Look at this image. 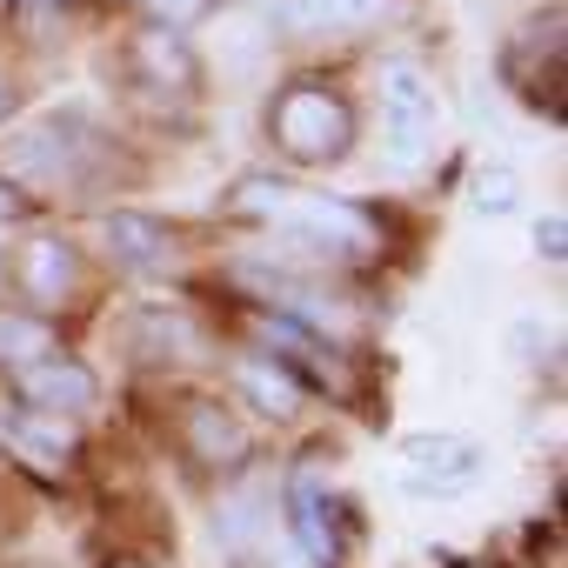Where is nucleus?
<instances>
[{
  "label": "nucleus",
  "instance_id": "13",
  "mask_svg": "<svg viewBox=\"0 0 568 568\" xmlns=\"http://www.w3.org/2000/svg\"><path fill=\"white\" fill-rule=\"evenodd\" d=\"M241 388L254 395L261 415H281V422L302 408V382H295V368H281V362H267V355H247V362H241Z\"/></svg>",
  "mask_w": 568,
  "mask_h": 568
},
{
  "label": "nucleus",
  "instance_id": "11",
  "mask_svg": "<svg viewBox=\"0 0 568 568\" xmlns=\"http://www.w3.org/2000/svg\"><path fill=\"white\" fill-rule=\"evenodd\" d=\"M295 541L308 548V561L335 568L342 561V535H335V495H322L315 475L295 481Z\"/></svg>",
  "mask_w": 568,
  "mask_h": 568
},
{
  "label": "nucleus",
  "instance_id": "20",
  "mask_svg": "<svg viewBox=\"0 0 568 568\" xmlns=\"http://www.w3.org/2000/svg\"><path fill=\"white\" fill-rule=\"evenodd\" d=\"M535 247H541L548 261H561V247H568V234H561V214H548V221L535 227Z\"/></svg>",
  "mask_w": 568,
  "mask_h": 568
},
{
  "label": "nucleus",
  "instance_id": "21",
  "mask_svg": "<svg viewBox=\"0 0 568 568\" xmlns=\"http://www.w3.org/2000/svg\"><path fill=\"white\" fill-rule=\"evenodd\" d=\"M14 214H21V194H14L8 181H0V221H14Z\"/></svg>",
  "mask_w": 568,
  "mask_h": 568
},
{
  "label": "nucleus",
  "instance_id": "8",
  "mask_svg": "<svg viewBox=\"0 0 568 568\" xmlns=\"http://www.w3.org/2000/svg\"><path fill=\"white\" fill-rule=\"evenodd\" d=\"M254 335H261L267 362H281V368H308V382L342 388V355H335L322 335H308L302 322H288V315H261V322H254Z\"/></svg>",
  "mask_w": 568,
  "mask_h": 568
},
{
  "label": "nucleus",
  "instance_id": "12",
  "mask_svg": "<svg viewBox=\"0 0 568 568\" xmlns=\"http://www.w3.org/2000/svg\"><path fill=\"white\" fill-rule=\"evenodd\" d=\"M388 0H281V28L295 34H342V28H368Z\"/></svg>",
  "mask_w": 568,
  "mask_h": 568
},
{
  "label": "nucleus",
  "instance_id": "24",
  "mask_svg": "<svg viewBox=\"0 0 568 568\" xmlns=\"http://www.w3.org/2000/svg\"><path fill=\"white\" fill-rule=\"evenodd\" d=\"M114 568H148V561H134V555H121V561H114Z\"/></svg>",
  "mask_w": 568,
  "mask_h": 568
},
{
  "label": "nucleus",
  "instance_id": "23",
  "mask_svg": "<svg viewBox=\"0 0 568 568\" xmlns=\"http://www.w3.org/2000/svg\"><path fill=\"white\" fill-rule=\"evenodd\" d=\"M8 108H14V94H8V81H0V114H8Z\"/></svg>",
  "mask_w": 568,
  "mask_h": 568
},
{
  "label": "nucleus",
  "instance_id": "6",
  "mask_svg": "<svg viewBox=\"0 0 568 568\" xmlns=\"http://www.w3.org/2000/svg\"><path fill=\"white\" fill-rule=\"evenodd\" d=\"M0 435H8V448H14L34 475H61V468L74 462V448H81L74 415H48V408H21Z\"/></svg>",
  "mask_w": 568,
  "mask_h": 568
},
{
  "label": "nucleus",
  "instance_id": "10",
  "mask_svg": "<svg viewBox=\"0 0 568 568\" xmlns=\"http://www.w3.org/2000/svg\"><path fill=\"white\" fill-rule=\"evenodd\" d=\"M181 435H187V455H194L201 468H214V475L247 462V428H241V422H234L221 402H194Z\"/></svg>",
  "mask_w": 568,
  "mask_h": 568
},
{
  "label": "nucleus",
  "instance_id": "4",
  "mask_svg": "<svg viewBox=\"0 0 568 568\" xmlns=\"http://www.w3.org/2000/svg\"><path fill=\"white\" fill-rule=\"evenodd\" d=\"M508 81H515V88H521L535 108L561 114V8H548L541 21H528V28L515 34Z\"/></svg>",
  "mask_w": 568,
  "mask_h": 568
},
{
  "label": "nucleus",
  "instance_id": "25",
  "mask_svg": "<svg viewBox=\"0 0 568 568\" xmlns=\"http://www.w3.org/2000/svg\"><path fill=\"white\" fill-rule=\"evenodd\" d=\"M468 568H475V561H468Z\"/></svg>",
  "mask_w": 568,
  "mask_h": 568
},
{
  "label": "nucleus",
  "instance_id": "18",
  "mask_svg": "<svg viewBox=\"0 0 568 568\" xmlns=\"http://www.w3.org/2000/svg\"><path fill=\"white\" fill-rule=\"evenodd\" d=\"M214 528H221V541H227V548H247L254 535H274V528H267V508H261V495H254V488L227 495V501L214 508Z\"/></svg>",
  "mask_w": 568,
  "mask_h": 568
},
{
  "label": "nucleus",
  "instance_id": "2",
  "mask_svg": "<svg viewBox=\"0 0 568 568\" xmlns=\"http://www.w3.org/2000/svg\"><path fill=\"white\" fill-rule=\"evenodd\" d=\"M267 134H274V148L288 161H342L348 141H355V114H348V101L335 88L302 81V88H288L274 101Z\"/></svg>",
  "mask_w": 568,
  "mask_h": 568
},
{
  "label": "nucleus",
  "instance_id": "9",
  "mask_svg": "<svg viewBox=\"0 0 568 568\" xmlns=\"http://www.w3.org/2000/svg\"><path fill=\"white\" fill-rule=\"evenodd\" d=\"M21 402L28 408H48V415H81L94 402V375L68 355H41L21 368Z\"/></svg>",
  "mask_w": 568,
  "mask_h": 568
},
{
  "label": "nucleus",
  "instance_id": "16",
  "mask_svg": "<svg viewBox=\"0 0 568 568\" xmlns=\"http://www.w3.org/2000/svg\"><path fill=\"white\" fill-rule=\"evenodd\" d=\"M468 207L475 214H515L521 207V174L515 168H501V161H488V168H475V181H468Z\"/></svg>",
  "mask_w": 568,
  "mask_h": 568
},
{
  "label": "nucleus",
  "instance_id": "1",
  "mask_svg": "<svg viewBox=\"0 0 568 568\" xmlns=\"http://www.w3.org/2000/svg\"><path fill=\"white\" fill-rule=\"evenodd\" d=\"M227 214H234V221H254V227H267V234H281L288 247H302L315 267H328V261H368V254L382 247V227H375L355 201L315 194V187H302V181H274V174L234 181Z\"/></svg>",
  "mask_w": 568,
  "mask_h": 568
},
{
  "label": "nucleus",
  "instance_id": "22",
  "mask_svg": "<svg viewBox=\"0 0 568 568\" xmlns=\"http://www.w3.org/2000/svg\"><path fill=\"white\" fill-rule=\"evenodd\" d=\"M28 8H74V0H28Z\"/></svg>",
  "mask_w": 568,
  "mask_h": 568
},
{
  "label": "nucleus",
  "instance_id": "3",
  "mask_svg": "<svg viewBox=\"0 0 568 568\" xmlns=\"http://www.w3.org/2000/svg\"><path fill=\"white\" fill-rule=\"evenodd\" d=\"M435 128H442L435 88L415 68H388V81H382V148H388V161L422 168L428 148H435Z\"/></svg>",
  "mask_w": 568,
  "mask_h": 568
},
{
  "label": "nucleus",
  "instance_id": "15",
  "mask_svg": "<svg viewBox=\"0 0 568 568\" xmlns=\"http://www.w3.org/2000/svg\"><path fill=\"white\" fill-rule=\"evenodd\" d=\"M108 247H114L128 267H161V261H168V234H161L148 214H114V221H108Z\"/></svg>",
  "mask_w": 568,
  "mask_h": 568
},
{
  "label": "nucleus",
  "instance_id": "5",
  "mask_svg": "<svg viewBox=\"0 0 568 568\" xmlns=\"http://www.w3.org/2000/svg\"><path fill=\"white\" fill-rule=\"evenodd\" d=\"M402 455H408V468H422V475H408V495H442V501L462 495L481 468L475 442H462V435H408Z\"/></svg>",
  "mask_w": 568,
  "mask_h": 568
},
{
  "label": "nucleus",
  "instance_id": "19",
  "mask_svg": "<svg viewBox=\"0 0 568 568\" xmlns=\"http://www.w3.org/2000/svg\"><path fill=\"white\" fill-rule=\"evenodd\" d=\"M148 14H154V28H187L207 14V0H148Z\"/></svg>",
  "mask_w": 568,
  "mask_h": 568
},
{
  "label": "nucleus",
  "instance_id": "14",
  "mask_svg": "<svg viewBox=\"0 0 568 568\" xmlns=\"http://www.w3.org/2000/svg\"><path fill=\"white\" fill-rule=\"evenodd\" d=\"M134 68H141L154 88H187V81H194V61H187V48L174 41V28H148V34L134 41Z\"/></svg>",
  "mask_w": 568,
  "mask_h": 568
},
{
  "label": "nucleus",
  "instance_id": "17",
  "mask_svg": "<svg viewBox=\"0 0 568 568\" xmlns=\"http://www.w3.org/2000/svg\"><path fill=\"white\" fill-rule=\"evenodd\" d=\"M41 355H54V328H48V322L0 315V362H8V368H28V362H41Z\"/></svg>",
  "mask_w": 568,
  "mask_h": 568
},
{
  "label": "nucleus",
  "instance_id": "7",
  "mask_svg": "<svg viewBox=\"0 0 568 568\" xmlns=\"http://www.w3.org/2000/svg\"><path fill=\"white\" fill-rule=\"evenodd\" d=\"M14 281L28 288V302L61 308V302L81 288V254H74L68 241H54V234H34V241L21 247V261H14Z\"/></svg>",
  "mask_w": 568,
  "mask_h": 568
}]
</instances>
